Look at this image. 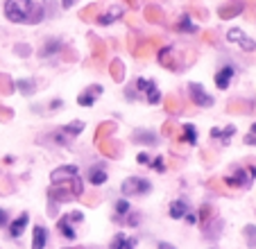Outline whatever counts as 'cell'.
<instances>
[{
  "label": "cell",
  "instance_id": "obj_1",
  "mask_svg": "<svg viewBox=\"0 0 256 249\" xmlns=\"http://www.w3.org/2000/svg\"><path fill=\"white\" fill-rule=\"evenodd\" d=\"M5 16L10 23L36 25L44 20V5L32 0H5Z\"/></svg>",
  "mask_w": 256,
  "mask_h": 249
},
{
  "label": "cell",
  "instance_id": "obj_2",
  "mask_svg": "<svg viewBox=\"0 0 256 249\" xmlns=\"http://www.w3.org/2000/svg\"><path fill=\"white\" fill-rule=\"evenodd\" d=\"M156 59H159V64L166 70H172V72L184 70V57H182V52H177L170 46H164V48L156 50Z\"/></svg>",
  "mask_w": 256,
  "mask_h": 249
},
{
  "label": "cell",
  "instance_id": "obj_3",
  "mask_svg": "<svg viewBox=\"0 0 256 249\" xmlns=\"http://www.w3.org/2000/svg\"><path fill=\"white\" fill-rule=\"evenodd\" d=\"M120 190H122V195L125 197H143V195H148V192L152 190V184L148 182V179H143V177H130V179L122 182Z\"/></svg>",
  "mask_w": 256,
  "mask_h": 249
},
{
  "label": "cell",
  "instance_id": "obj_4",
  "mask_svg": "<svg viewBox=\"0 0 256 249\" xmlns=\"http://www.w3.org/2000/svg\"><path fill=\"white\" fill-rule=\"evenodd\" d=\"M84 220V213L82 211H70L66 213V216H62L57 220V231L64 236L66 240H75V229H72V224H78V222Z\"/></svg>",
  "mask_w": 256,
  "mask_h": 249
},
{
  "label": "cell",
  "instance_id": "obj_5",
  "mask_svg": "<svg viewBox=\"0 0 256 249\" xmlns=\"http://www.w3.org/2000/svg\"><path fill=\"white\" fill-rule=\"evenodd\" d=\"M82 132H84V122L82 120H75V122H68V124H64V127H59L52 134V140L57 145H68L78 134H82Z\"/></svg>",
  "mask_w": 256,
  "mask_h": 249
},
{
  "label": "cell",
  "instance_id": "obj_6",
  "mask_svg": "<svg viewBox=\"0 0 256 249\" xmlns=\"http://www.w3.org/2000/svg\"><path fill=\"white\" fill-rule=\"evenodd\" d=\"M254 177H256V168L254 166H247V168H238L234 174L224 177V184L229 188H247Z\"/></svg>",
  "mask_w": 256,
  "mask_h": 249
},
{
  "label": "cell",
  "instance_id": "obj_7",
  "mask_svg": "<svg viewBox=\"0 0 256 249\" xmlns=\"http://www.w3.org/2000/svg\"><path fill=\"white\" fill-rule=\"evenodd\" d=\"M164 48V38L161 36H152V38H145V41H140L138 46L134 48V57L136 59H148L154 50Z\"/></svg>",
  "mask_w": 256,
  "mask_h": 249
},
{
  "label": "cell",
  "instance_id": "obj_8",
  "mask_svg": "<svg viewBox=\"0 0 256 249\" xmlns=\"http://www.w3.org/2000/svg\"><path fill=\"white\" fill-rule=\"evenodd\" d=\"M188 96H190V100H193L195 106H202V109H208V106H213V98L208 96L206 91H204L202 84H195V82H190V84H188Z\"/></svg>",
  "mask_w": 256,
  "mask_h": 249
},
{
  "label": "cell",
  "instance_id": "obj_9",
  "mask_svg": "<svg viewBox=\"0 0 256 249\" xmlns=\"http://www.w3.org/2000/svg\"><path fill=\"white\" fill-rule=\"evenodd\" d=\"M227 41H232V44H238L245 52H254L256 50V41L254 38H250L242 30H238V28H234V30H229L227 32Z\"/></svg>",
  "mask_w": 256,
  "mask_h": 249
},
{
  "label": "cell",
  "instance_id": "obj_10",
  "mask_svg": "<svg viewBox=\"0 0 256 249\" xmlns=\"http://www.w3.org/2000/svg\"><path fill=\"white\" fill-rule=\"evenodd\" d=\"M174 140H177V143H186V145H195L198 143V130H195V124H190V122L179 124V132L174 134Z\"/></svg>",
  "mask_w": 256,
  "mask_h": 249
},
{
  "label": "cell",
  "instance_id": "obj_11",
  "mask_svg": "<svg viewBox=\"0 0 256 249\" xmlns=\"http://www.w3.org/2000/svg\"><path fill=\"white\" fill-rule=\"evenodd\" d=\"M75 177H78V166H62V168L50 172V182L52 184H68Z\"/></svg>",
  "mask_w": 256,
  "mask_h": 249
},
{
  "label": "cell",
  "instance_id": "obj_12",
  "mask_svg": "<svg viewBox=\"0 0 256 249\" xmlns=\"http://www.w3.org/2000/svg\"><path fill=\"white\" fill-rule=\"evenodd\" d=\"M88 44L93 48V62H96V66H102L106 59V44L100 36H96V34H88Z\"/></svg>",
  "mask_w": 256,
  "mask_h": 249
},
{
  "label": "cell",
  "instance_id": "obj_13",
  "mask_svg": "<svg viewBox=\"0 0 256 249\" xmlns=\"http://www.w3.org/2000/svg\"><path fill=\"white\" fill-rule=\"evenodd\" d=\"M48 197L52 202H57V204H62V202H70L72 200L70 186H68V184H52L50 190H48Z\"/></svg>",
  "mask_w": 256,
  "mask_h": 249
},
{
  "label": "cell",
  "instance_id": "obj_14",
  "mask_svg": "<svg viewBox=\"0 0 256 249\" xmlns=\"http://www.w3.org/2000/svg\"><path fill=\"white\" fill-rule=\"evenodd\" d=\"M100 96H102V86H100V84H93V86L84 88V91L80 93L78 104L80 106H93V102H96Z\"/></svg>",
  "mask_w": 256,
  "mask_h": 249
},
{
  "label": "cell",
  "instance_id": "obj_15",
  "mask_svg": "<svg viewBox=\"0 0 256 249\" xmlns=\"http://www.w3.org/2000/svg\"><path fill=\"white\" fill-rule=\"evenodd\" d=\"M234 75H236L234 66H222L216 72V86L220 88V91H227L229 84H232V80H234Z\"/></svg>",
  "mask_w": 256,
  "mask_h": 249
},
{
  "label": "cell",
  "instance_id": "obj_16",
  "mask_svg": "<svg viewBox=\"0 0 256 249\" xmlns=\"http://www.w3.org/2000/svg\"><path fill=\"white\" fill-rule=\"evenodd\" d=\"M98 148H100L102 156H106V158H118V156H120V143H118V140H114V138L100 140V143H98Z\"/></svg>",
  "mask_w": 256,
  "mask_h": 249
},
{
  "label": "cell",
  "instance_id": "obj_17",
  "mask_svg": "<svg viewBox=\"0 0 256 249\" xmlns=\"http://www.w3.org/2000/svg\"><path fill=\"white\" fill-rule=\"evenodd\" d=\"M62 41H57V38H46L44 46L39 48V57L41 59H48V57H54V54L62 52Z\"/></svg>",
  "mask_w": 256,
  "mask_h": 249
},
{
  "label": "cell",
  "instance_id": "obj_18",
  "mask_svg": "<svg viewBox=\"0 0 256 249\" xmlns=\"http://www.w3.org/2000/svg\"><path fill=\"white\" fill-rule=\"evenodd\" d=\"M116 130H118V124L112 122V120L100 122V124H98V130H96V136H93V140H96V143H100V140H104V138H112V136L116 134Z\"/></svg>",
  "mask_w": 256,
  "mask_h": 249
},
{
  "label": "cell",
  "instance_id": "obj_19",
  "mask_svg": "<svg viewBox=\"0 0 256 249\" xmlns=\"http://www.w3.org/2000/svg\"><path fill=\"white\" fill-rule=\"evenodd\" d=\"M132 143L156 145V143H159V138H156V134H154V132H150V130H134V134H132Z\"/></svg>",
  "mask_w": 256,
  "mask_h": 249
},
{
  "label": "cell",
  "instance_id": "obj_20",
  "mask_svg": "<svg viewBox=\"0 0 256 249\" xmlns=\"http://www.w3.org/2000/svg\"><path fill=\"white\" fill-rule=\"evenodd\" d=\"M109 249H136V238H130L125 234H116L109 244Z\"/></svg>",
  "mask_w": 256,
  "mask_h": 249
},
{
  "label": "cell",
  "instance_id": "obj_21",
  "mask_svg": "<svg viewBox=\"0 0 256 249\" xmlns=\"http://www.w3.org/2000/svg\"><path fill=\"white\" fill-rule=\"evenodd\" d=\"M28 222H30V216L28 213H20V216L10 224V236L12 238H20L23 231H25V226H28Z\"/></svg>",
  "mask_w": 256,
  "mask_h": 249
},
{
  "label": "cell",
  "instance_id": "obj_22",
  "mask_svg": "<svg viewBox=\"0 0 256 249\" xmlns=\"http://www.w3.org/2000/svg\"><path fill=\"white\" fill-rule=\"evenodd\" d=\"M46 244H48V231H46V226L36 224L32 236V249H46Z\"/></svg>",
  "mask_w": 256,
  "mask_h": 249
},
{
  "label": "cell",
  "instance_id": "obj_23",
  "mask_svg": "<svg viewBox=\"0 0 256 249\" xmlns=\"http://www.w3.org/2000/svg\"><path fill=\"white\" fill-rule=\"evenodd\" d=\"M106 170H104V166H93L91 170H88V182H91V186H102V184L106 182Z\"/></svg>",
  "mask_w": 256,
  "mask_h": 249
},
{
  "label": "cell",
  "instance_id": "obj_24",
  "mask_svg": "<svg viewBox=\"0 0 256 249\" xmlns=\"http://www.w3.org/2000/svg\"><path fill=\"white\" fill-rule=\"evenodd\" d=\"M240 2H227V5H222V7H218V16L222 20H229V18H234V16H238L240 14Z\"/></svg>",
  "mask_w": 256,
  "mask_h": 249
},
{
  "label": "cell",
  "instance_id": "obj_25",
  "mask_svg": "<svg viewBox=\"0 0 256 249\" xmlns=\"http://www.w3.org/2000/svg\"><path fill=\"white\" fill-rule=\"evenodd\" d=\"M109 75H112V80L116 82V84H120V82L125 80V64H122V59H112V64H109Z\"/></svg>",
  "mask_w": 256,
  "mask_h": 249
},
{
  "label": "cell",
  "instance_id": "obj_26",
  "mask_svg": "<svg viewBox=\"0 0 256 249\" xmlns=\"http://www.w3.org/2000/svg\"><path fill=\"white\" fill-rule=\"evenodd\" d=\"M234 134H236V127H234V124H229V127H224V130H218V127L211 130V138H220L222 145H229V138H232Z\"/></svg>",
  "mask_w": 256,
  "mask_h": 249
},
{
  "label": "cell",
  "instance_id": "obj_27",
  "mask_svg": "<svg viewBox=\"0 0 256 249\" xmlns=\"http://www.w3.org/2000/svg\"><path fill=\"white\" fill-rule=\"evenodd\" d=\"M186 213H188V204H186L184 200H174L172 204H170V218H172V220H182Z\"/></svg>",
  "mask_w": 256,
  "mask_h": 249
},
{
  "label": "cell",
  "instance_id": "obj_28",
  "mask_svg": "<svg viewBox=\"0 0 256 249\" xmlns=\"http://www.w3.org/2000/svg\"><path fill=\"white\" fill-rule=\"evenodd\" d=\"M145 20L148 23H161L164 20V10L156 5H148L145 7Z\"/></svg>",
  "mask_w": 256,
  "mask_h": 249
},
{
  "label": "cell",
  "instance_id": "obj_29",
  "mask_svg": "<svg viewBox=\"0 0 256 249\" xmlns=\"http://www.w3.org/2000/svg\"><path fill=\"white\" fill-rule=\"evenodd\" d=\"M14 86L20 91V96H34L36 93V82L34 80H18L14 82Z\"/></svg>",
  "mask_w": 256,
  "mask_h": 249
},
{
  "label": "cell",
  "instance_id": "obj_30",
  "mask_svg": "<svg viewBox=\"0 0 256 249\" xmlns=\"http://www.w3.org/2000/svg\"><path fill=\"white\" fill-rule=\"evenodd\" d=\"M122 16V10L120 7H112V10L106 12V14H102V16H98V23L100 25H109V23H114V20H118Z\"/></svg>",
  "mask_w": 256,
  "mask_h": 249
},
{
  "label": "cell",
  "instance_id": "obj_31",
  "mask_svg": "<svg viewBox=\"0 0 256 249\" xmlns=\"http://www.w3.org/2000/svg\"><path fill=\"white\" fill-rule=\"evenodd\" d=\"M145 100L150 102V104H159V102H161V93H159V88H156V82H154V80L148 82V91H145Z\"/></svg>",
  "mask_w": 256,
  "mask_h": 249
},
{
  "label": "cell",
  "instance_id": "obj_32",
  "mask_svg": "<svg viewBox=\"0 0 256 249\" xmlns=\"http://www.w3.org/2000/svg\"><path fill=\"white\" fill-rule=\"evenodd\" d=\"M174 30H177V32H190V34L198 32V28L190 23V16H188V14H182V16H179V20H177V25H174Z\"/></svg>",
  "mask_w": 256,
  "mask_h": 249
},
{
  "label": "cell",
  "instance_id": "obj_33",
  "mask_svg": "<svg viewBox=\"0 0 256 249\" xmlns=\"http://www.w3.org/2000/svg\"><path fill=\"white\" fill-rule=\"evenodd\" d=\"M250 109H252V104L250 102H245V100H232L229 102V106H227L229 114H247Z\"/></svg>",
  "mask_w": 256,
  "mask_h": 249
},
{
  "label": "cell",
  "instance_id": "obj_34",
  "mask_svg": "<svg viewBox=\"0 0 256 249\" xmlns=\"http://www.w3.org/2000/svg\"><path fill=\"white\" fill-rule=\"evenodd\" d=\"M98 14H100V7H98V5H88V7H84V10L80 12V18H82L84 23H91V20L98 18Z\"/></svg>",
  "mask_w": 256,
  "mask_h": 249
},
{
  "label": "cell",
  "instance_id": "obj_35",
  "mask_svg": "<svg viewBox=\"0 0 256 249\" xmlns=\"http://www.w3.org/2000/svg\"><path fill=\"white\" fill-rule=\"evenodd\" d=\"M14 82H12V77L10 75H2L0 72V96H12L14 93Z\"/></svg>",
  "mask_w": 256,
  "mask_h": 249
},
{
  "label": "cell",
  "instance_id": "obj_36",
  "mask_svg": "<svg viewBox=\"0 0 256 249\" xmlns=\"http://www.w3.org/2000/svg\"><path fill=\"white\" fill-rule=\"evenodd\" d=\"M127 213H130V202H127V200H118L116 202V218H114V222H120Z\"/></svg>",
  "mask_w": 256,
  "mask_h": 249
},
{
  "label": "cell",
  "instance_id": "obj_37",
  "mask_svg": "<svg viewBox=\"0 0 256 249\" xmlns=\"http://www.w3.org/2000/svg\"><path fill=\"white\" fill-rule=\"evenodd\" d=\"M179 132V124L174 122V120H166L164 127H161V134L168 136V138H174V134Z\"/></svg>",
  "mask_w": 256,
  "mask_h": 249
},
{
  "label": "cell",
  "instance_id": "obj_38",
  "mask_svg": "<svg viewBox=\"0 0 256 249\" xmlns=\"http://www.w3.org/2000/svg\"><path fill=\"white\" fill-rule=\"evenodd\" d=\"M208 220H213V208H211V204H204L202 208H200V213H198V222L206 224Z\"/></svg>",
  "mask_w": 256,
  "mask_h": 249
},
{
  "label": "cell",
  "instance_id": "obj_39",
  "mask_svg": "<svg viewBox=\"0 0 256 249\" xmlns=\"http://www.w3.org/2000/svg\"><path fill=\"white\" fill-rule=\"evenodd\" d=\"M164 106H166V111H168V114H177L179 111V100L174 96H166V100H164Z\"/></svg>",
  "mask_w": 256,
  "mask_h": 249
},
{
  "label": "cell",
  "instance_id": "obj_40",
  "mask_svg": "<svg viewBox=\"0 0 256 249\" xmlns=\"http://www.w3.org/2000/svg\"><path fill=\"white\" fill-rule=\"evenodd\" d=\"M150 168L156 170V172H166L168 170V163H166V156H156L150 161Z\"/></svg>",
  "mask_w": 256,
  "mask_h": 249
},
{
  "label": "cell",
  "instance_id": "obj_41",
  "mask_svg": "<svg viewBox=\"0 0 256 249\" xmlns=\"http://www.w3.org/2000/svg\"><path fill=\"white\" fill-rule=\"evenodd\" d=\"M118 224H127V226H138L140 224V216L138 213H127L125 218H122Z\"/></svg>",
  "mask_w": 256,
  "mask_h": 249
},
{
  "label": "cell",
  "instance_id": "obj_42",
  "mask_svg": "<svg viewBox=\"0 0 256 249\" xmlns=\"http://www.w3.org/2000/svg\"><path fill=\"white\" fill-rule=\"evenodd\" d=\"M14 52L16 54H18V57H30V54H32V46H30V44H16L14 46Z\"/></svg>",
  "mask_w": 256,
  "mask_h": 249
},
{
  "label": "cell",
  "instance_id": "obj_43",
  "mask_svg": "<svg viewBox=\"0 0 256 249\" xmlns=\"http://www.w3.org/2000/svg\"><path fill=\"white\" fill-rule=\"evenodd\" d=\"M14 120V111L10 106H0V122H12Z\"/></svg>",
  "mask_w": 256,
  "mask_h": 249
},
{
  "label": "cell",
  "instance_id": "obj_44",
  "mask_svg": "<svg viewBox=\"0 0 256 249\" xmlns=\"http://www.w3.org/2000/svg\"><path fill=\"white\" fill-rule=\"evenodd\" d=\"M62 59L64 62H78V52L72 48H62Z\"/></svg>",
  "mask_w": 256,
  "mask_h": 249
},
{
  "label": "cell",
  "instance_id": "obj_45",
  "mask_svg": "<svg viewBox=\"0 0 256 249\" xmlns=\"http://www.w3.org/2000/svg\"><path fill=\"white\" fill-rule=\"evenodd\" d=\"M245 143L247 145H256V122L252 124V130H250V134L245 136Z\"/></svg>",
  "mask_w": 256,
  "mask_h": 249
},
{
  "label": "cell",
  "instance_id": "obj_46",
  "mask_svg": "<svg viewBox=\"0 0 256 249\" xmlns=\"http://www.w3.org/2000/svg\"><path fill=\"white\" fill-rule=\"evenodd\" d=\"M0 192H12V184L7 182V177H0Z\"/></svg>",
  "mask_w": 256,
  "mask_h": 249
},
{
  "label": "cell",
  "instance_id": "obj_47",
  "mask_svg": "<svg viewBox=\"0 0 256 249\" xmlns=\"http://www.w3.org/2000/svg\"><path fill=\"white\" fill-rule=\"evenodd\" d=\"M245 234H247V240H250V244H254V236H256V226H245Z\"/></svg>",
  "mask_w": 256,
  "mask_h": 249
},
{
  "label": "cell",
  "instance_id": "obj_48",
  "mask_svg": "<svg viewBox=\"0 0 256 249\" xmlns=\"http://www.w3.org/2000/svg\"><path fill=\"white\" fill-rule=\"evenodd\" d=\"M136 161H138V163H140V166H150V161H152V158H150V156H148V154H143V152H140V154H138V156H136Z\"/></svg>",
  "mask_w": 256,
  "mask_h": 249
},
{
  "label": "cell",
  "instance_id": "obj_49",
  "mask_svg": "<svg viewBox=\"0 0 256 249\" xmlns=\"http://www.w3.org/2000/svg\"><path fill=\"white\" fill-rule=\"evenodd\" d=\"M184 220L186 222H188V224H198V213H186V216H184Z\"/></svg>",
  "mask_w": 256,
  "mask_h": 249
},
{
  "label": "cell",
  "instance_id": "obj_50",
  "mask_svg": "<svg viewBox=\"0 0 256 249\" xmlns=\"http://www.w3.org/2000/svg\"><path fill=\"white\" fill-rule=\"evenodd\" d=\"M10 224V218H7V211H2L0 208V226H7Z\"/></svg>",
  "mask_w": 256,
  "mask_h": 249
},
{
  "label": "cell",
  "instance_id": "obj_51",
  "mask_svg": "<svg viewBox=\"0 0 256 249\" xmlns=\"http://www.w3.org/2000/svg\"><path fill=\"white\" fill-rule=\"evenodd\" d=\"M75 2H78V0H62V7H64V10H70Z\"/></svg>",
  "mask_w": 256,
  "mask_h": 249
},
{
  "label": "cell",
  "instance_id": "obj_52",
  "mask_svg": "<svg viewBox=\"0 0 256 249\" xmlns=\"http://www.w3.org/2000/svg\"><path fill=\"white\" fill-rule=\"evenodd\" d=\"M204 41H206V44H216V38H213V32H204Z\"/></svg>",
  "mask_w": 256,
  "mask_h": 249
},
{
  "label": "cell",
  "instance_id": "obj_53",
  "mask_svg": "<svg viewBox=\"0 0 256 249\" xmlns=\"http://www.w3.org/2000/svg\"><path fill=\"white\" fill-rule=\"evenodd\" d=\"M62 104H64L62 100H52V102H50V109H59V106H62Z\"/></svg>",
  "mask_w": 256,
  "mask_h": 249
},
{
  "label": "cell",
  "instance_id": "obj_54",
  "mask_svg": "<svg viewBox=\"0 0 256 249\" xmlns=\"http://www.w3.org/2000/svg\"><path fill=\"white\" fill-rule=\"evenodd\" d=\"M2 163H5V166H12V163H14V156H12V154H7V156L2 158Z\"/></svg>",
  "mask_w": 256,
  "mask_h": 249
},
{
  "label": "cell",
  "instance_id": "obj_55",
  "mask_svg": "<svg viewBox=\"0 0 256 249\" xmlns=\"http://www.w3.org/2000/svg\"><path fill=\"white\" fill-rule=\"evenodd\" d=\"M159 249H174L170 242H159Z\"/></svg>",
  "mask_w": 256,
  "mask_h": 249
},
{
  "label": "cell",
  "instance_id": "obj_56",
  "mask_svg": "<svg viewBox=\"0 0 256 249\" xmlns=\"http://www.w3.org/2000/svg\"><path fill=\"white\" fill-rule=\"evenodd\" d=\"M125 2H130V7H136V0H125Z\"/></svg>",
  "mask_w": 256,
  "mask_h": 249
}]
</instances>
